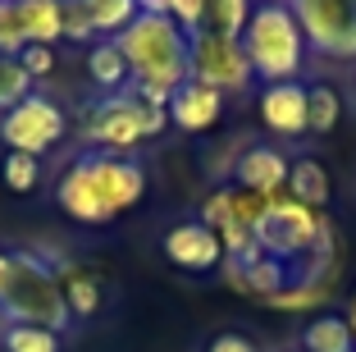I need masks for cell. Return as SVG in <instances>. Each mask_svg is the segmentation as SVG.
<instances>
[{
    "instance_id": "1",
    "label": "cell",
    "mask_w": 356,
    "mask_h": 352,
    "mask_svg": "<svg viewBox=\"0 0 356 352\" xmlns=\"http://www.w3.org/2000/svg\"><path fill=\"white\" fill-rule=\"evenodd\" d=\"M147 192V165L137 155L119 151H83L64 165V174L55 178V206L78 224H115L124 211H133Z\"/></svg>"
},
{
    "instance_id": "2",
    "label": "cell",
    "mask_w": 356,
    "mask_h": 352,
    "mask_svg": "<svg viewBox=\"0 0 356 352\" xmlns=\"http://www.w3.org/2000/svg\"><path fill=\"white\" fill-rule=\"evenodd\" d=\"M169 128V92L151 83H128L124 92H96L78 110V137L92 151L133 155Z\"/></svg>"
},
{
    "instance_id": "3",
    "label": "cell",
    "mask_w": 356,
    "mask_h": 352,
    "mask_svg": "<svg viewBox=\"0 0 356 352\" xmlns=\"http://www.w3.org/2000/svg\"><path fill=\"white\" fill-rule=\"evenodd\" d=\"M242 51H247V64H252V78L270 83H302L306 69V32L297 23V14L288 10V0H261L252 5V19L242 28Z\"/></svg>"
},
{
    "instance_id": "4",
    "label": "cell",
    "mask_w": 356,
    "mask_h": 352,
    "mask_svg": "<svg viewBox=\"0 0 356 352\" xmlns=\"http://www.w3.org/2000/svg\"><path fill=\"white\" fill-rule=\"evenodd\" d=\"M115 46L124 51L133 83H151V87H160V92L174 96V87H183L192 78L188 73L192 42L169 14H137V19L115 37Z\"/></svg>"
},
{
    "instance_id": "5",
    "label": "cell",
    "mask_w": 356,
    "mask_h": 352,
    "mask_svg": "<svg viewBox=\"0 0 356 352\" xmlns=\"http://www.w3.org/2000/svg\"><path fill=\"white\" fill-rule=\"evenodd\" d=\"M0 325H42V330L55 334L74 330V316H69V302L60 293L55 270L32 247L10 252V280L0 293Z\"/></svg>"
},
{
    "instance_id": "6",
    "label": "cell",
    "mask_w": 356,
    "mask_h": 352,
    "mask_svg": "<svg viewBox=\"0 0 356 352\" xmlns=\"http://www.w3.org/2000/svg\"><path fill=\"white\" fill-rule=\"evenodd\" d=\"M320 229H325V211H311V206H302V201L279 192V197L265 206L261 224H256V247H261L265 257L283 261V266H297V261L315 247Z\"/></svg>"
},
{
    "instance_id": "7",
    "label": "cell",
    "mask_w": 356,
    "mask_h": 352,
    "mask_svg": "<svg viewBox=\"0 0 356 352\" xmlns=\"http://www.w3.org/2000/svg\"><path fill=\"white\" fill-rule=\"evenodd\" d=\"M69 137V114L60 110V101H51L46 92H32L23 96L14 110L0 114V142L10 151H23V155H37L42 160L46 151Z\"/></svg>"
},
{
    "instance_id": "8",
    "label": "cell",
    "mask_w": 356,
    "mask_h": 352,
    "mask_svg": "<svg viewBox=\"0 0 356 352\" xmlns=\"http://www.w3.org/2000/svg\"><path fill=\"white\" fill-rule=\"evenodd\" d=\"M306 46L329 60H356V0H288Z\"/></svg>"
},
{
    "instance_id": "9",
    "label": "cell",
    "mask_w": 356,
    "mask_h": 352,
    "mask_svg": "<svg viewBox=\"0 0 356 352\" xmlns=\"http://www.w3.org/2000/svg\"><path fill=\"white\" fill-rule=\"evenodd\" d=\"M192 55H188V73L197 83L215 87V92H247L252 87V64H247V51L242 42H229V37H210V32H197L188 37Z\"/></svg>"
},
{
    "instance_id": "10",
    "label": "cell",
    "mask_w": 356,
    "mask_h": 352,
    "mask_svg": "<svg viewBox=\"0 0 356 352\" xmlns=\"http://www.w3.org/2000/svg\"><path fill=\"white\" fill-rule=\"evenodd\" d=\"M160 257L174 270H188V275H210V270L224 266V243L210 234L201 220H178L165 229L160 238Z\"/></svg>"
},
{
    "instance_id": "11",
    "label": "cell",
    "mask_w": 356,
    "mask_h": 352,
    "mask_svg": "<svg viewBox=\"0 0 356 352\" xmlns=\"http://www.w3.org/2000/svg\"><path fill=\"white\" fill-rule=\"evenodd\" d=\"M220 280L229 284L233 293H242V298L270 302L274 293L288 289V266H283V261H274V257H265V252L252 243V247L238 252V257H224Z\"/></svg>"
},
{
    "instance_id": "12",
    "label": "cell",
    "mask_w": 356,
    "mask_h": 352,
    "mask_svg": "<svg viewBox=\"0 0 356 352\" xmlns=\"http://www.w3.org/2000/svg\"><path fill=\"white\" fill-rule=\"evenodd\" d=\"M37 257L55 270V280H60V293H64V302H69L74 325L92 321L96 311L105 307V280L96 275L92 266H83V261H74V257H60V252H51V247H37Z\"/></svg>"
},
{
    "instance_id": "13",
    "label": "cell",
    "mask_w": 356,
    "mask_h": 352,
    "mask_svg": "<svg viewBox=\"0 0 356 352\" xmlns=\"http://www.w3.org/2000/svg\"><path fill=\"white\" fill-rule=\"evenodd\" d=\"M256 110H261V124L270 128L274 137L297 142V137L311 133V124H306V83H270V87H261Z\"/></svg>"
},
{
    "instance_id": "14",
    "label": "cell",
    "mask_w": 356,
    "mask_h": 352,
    "mask_svg": "<svg viewBox=\"0 0 356 352\" xmlns=\"http://www.w3.org/2000/svg\"><path fill=\"white\" fill-rule=\"evenodd\" d=\"M288 169L293 160L270 142H256L238 155V165H233V188H247V192H261V197H279L288 192Z\"/></svg>"
},
{
    "instance_id": "15",
    "label": "cell",
    "mask_w": 356,
    "mask_h": 352,
    "mask_svg": "<svg viewBox=\"0 0 356 352\" xmlns=\"http://www.w3.org/2000/svg\"><path fill=\"white\" fill-rule=\"evenodd\" d=\"M220 114H224V92L197 83V78L174 87V96H169V128H178V133H206L220 124Z\"/></svg>"
},
{
    "instance_id": "16",
    "label": "cell",
    "mask_w": 356,
    "mask_h": 352,
    "mask_svg": "<svg viewBox=\"0 0 356 352\" xmlns=\"http://www.w3.org/2000/svg\"><path fill=\"white\" fill-rule=\"evenodd\" d=\"M83 69H87V83H92L96 92H124V87L133 83L128 60H124V51L115 46V37H101V42L87 46Z\"/></svg>"
},
{
    "instance_id": "17",
    "label": "cell",
    "mask_w": 356,
    "mask_h": 352,
    "mask_svg": "<svg viewBox=\"0 0 356 352\" xmlns=\"http://www.w3.org/2000/svg\"><path fill=\"white\" fill-rule=\"evenodd\" d=\"M297 348H306V352H356V339H352V330H347L343 311H320V316H311V321L302 325Z\"/></svg>"
},
{
    "instance_id": "18",
    "label": "cell",
    "mask_w": 356,
    "mask_h": 352,
    "mask_svg": "<svg viewBox=\"0 0 356 352\" xmlns=\"http://www.w3.org/2000/svg\"><path fill=\"white\" fill-rule=\"evenodd\" d=\"M329 192H334L329 169L320 160H311V155H297L293 169H288V197L311 206V211H329Z\"/></svg>"
},
{
    "instance_id": "19",
    "label": "cell",
    "mask_w": 356,
    "mask_h": 352,
    "mask_svg": "<svg viewBox=\"0 0 356 352\" xmlns=\"http://www.w3.org/2000/svg\"><path fill=\"white\" fill-rule=\"evenodd\" d=\"M19 14H23L28 46H60V42H64L60 0H19Z\"/></svg>"
},
{
    "instance_id": "20",
    "label": "cell",
    "mask_w": 356,
    "mask_h": 352,
    "mask_svg": "<svg viewBox=\"0 0 356 352\" xmlns=\"http://www.w3.org/2000/svg\"><path fill=\"white\" fill-rule=\"evenodd\" d=\"M338 119H343V96H338V87H329V83H306V124H311V133L315 137L334 133Z\"/></svg>"
},
{
    "instance_id": "21",
    "label": "cell",
    "mask_w": 356,
    "mask_h": 352,
    "mask_svg": "<svg viewBox=\"0 0 356 352\" xmlns=\"http://www.w3.org/2000/svg\"><path fill=\"white\" fill-rule=\"evenodd\" d=\"M247 19H252V0H206V23H201V32L238 42Z\"/></svg>"
},
{
    "instance_id": "22",
    "label": "cell",
    "mask_w": 356,
    "mask_h": 352,
    "mask_svg": "<svg viewBox=\"0 0 356 352\" xmlns=\"http://www.w3.org/2000/svg\"><path fill=\"white\" fill-rule=\"evenodd\" d=\"M0 348L5 352H64V334L42 325H0Z\"/></svg>"
},
{
    "instance_id": "23",
    "label": "cell",
    "mask_w": 356,
    "mask_h": 352,
    "mask_svg": "<svg viewBox=\"0 0 356 352\" xmlns=\"http://www.w3.org/2000/svg\"><path fill=\"white\" fill-rule=\"evenodd\" d=\"M83 5H87V14H92L96 37H119V32L142 14L137 0H83Z\"/></svg>"
},
{
    "instance_id": "24",
    "label": "cell",
    "mask_w": 356,
    "mask_h": 352,
    "mask_svg": "<svg viewBox=\"0 0 356 352\" xmlns=\"http://www.w3.org/2000/svg\"><path fill=\"white\" fill-rule=\"evenodd\" d=\"M329 298H334V284H288L265 307L270 311H311V307H329Z\"/></svg>"
},
{
    "instance_id": "25",
    "label": "cell",
    "mask_w": 356,
    "mask_h": 352,
    "mask_svg": "<svg viewBox=\"0 0 356 352\" xmlns=\"http://www.w3.org/2000/svg\"><path fill=\"white\" fill-rule=\"evenodd\" d=\"M0 178H5L10 192L28 197L32 188L42 183V160H37V155H23V151H10L5 160H0Z\"/></svg>"
},
{
    "instance_id": "26",
    "label": "cell",
    "mask_w": 356,
    "mask_h": 352,
    "mask_svg": "<svg viewBox=\"0 0 356 352\" xmlns=\"http://www.w3.org/2000/svg\"><path fill=\"white\" fill-rule=\"evenodd\" d=\"M32 92H37V83L23 73V64L14 60V55H0V114L14 110V105H19L23 96H32Z\"/></svg>"
},
{
    "instance_id": "27",
    "label": "cell",
    "mask_w": 356,
    "mask_h": 352,
    "mask_svg": "<svg viewBox=\"0 0 356 352\" xmlns=\"http://www.w3.org/2000/svg\"><path fill=\"white\" fill-rule=\"evenodd\" d=\"M60 19H64V42H74V46H92V42H101L96 37V28H92V14H87V5L83 0H60Z\"/></svg>"
},
{
    "instance_id": "28",
    "label": "cell",
    "mask_w": 356,
    "mask_h": 352,
    "mask_svg": "<svg viewBox=\"0 0 356 352\" xmlns=\"http://www.w3.org/2000/svg\"><path fill=\"white\" fill-rule=\"evenodd\" d=\"M28 51V32H23V14L19 0H0V55H19Z\"/></svg>"
},
{
    "instance_id": "29",
    "label": "cell",
    "mask_w": 356,
    "mask_h": 352,
    "mask_svg": "<svg viewBox=\"0 0 356 352\" xmlns=\"http://www.w3.org/2000/svg\"><path fill=\"white\" fill-rule=\"evenodd\" d=\"M19 64H23V73H28L32 83H42V78H51V73H55L60 51H55V46H28V51L19 55Z\"/></svg>"
},
{
    "instance_id": "30",
    "label": "cell",
    "mask_w": 356,
    "mask_h": 352,
    "mask_svg": "<svg viewBox=\"0 0 356 352\" xmlns=\"http://www.w3.org/2000/svg\"><path fill=\"white\" fill-rule=\"evenodd\" d=\"M169 19L178 23V28L188 32V37H197L201 23H206V0H169Z\"/></svg>"
},
{
    "instance_id": "31",
    "label": "cell",
    "mask_w": 356,
    "mask_h": 352,
    "mask_svg": "<svg viewBox=\"0 0 356 352\" xmlns=\"http://www.w3.org/2000/svg\"><path fill=\"white\" fill-rule=\"evenodd\" d=\"M206 352H261L247 334H215V339L206 343Z\"/></svg>"
},
{
    "instance_id": "32",
    "label": "cell",
    "mask_w": 356,
    "mask_h": 352,
    "mask_svg": "<svg viewBox=\"0 0 356 352\" xmlns=\"http://www.w3.org/2000/svg\"><path fill=\"white\" fill-rule=\"evenodd\" d=\"M137 10H142V14H165L169 0H137Z\"/></svg>"
},
{
    "instance_id": "33",
    "label": "cell",
    "mask_w": 356,
    "mask_h": 352,
    "mask_svg": "<svg viewBox=\"0 0 356 352\" xmlns=\"http://www.w3.org/2000/svg\"><path fill=\"white\" fill-rule=\"evenodd\" d=\"M343 316H347V330H352V339H356V293L347 298V311H343Z\"/></svg>"
},
{
    "instance_id": "34",
    "label": "cell",
    "mask_w": 356,
    "mask_h": 352,
    "mask_svg": "<svg viewBox=\"0 0 356 352\" xmlns=\"http://www.w3.org/2000/svg\"><path fill=\"white\" fill-rule=\"evenodd\" d=\"M5 280H10V252H0V293H5Z\"/></svg>"
},
{
    "instance_id": "35",
    "label": "cell",
    "mask_w": 356,
    "mask_h": 352,
    "mask_svg": "<svg viewBox=\"0 0 356 352\" xmlns=\"http://www.w3.org/2000/svg\"><path fill=\"white\" fill-rule=\"evenodd\" d=\"M288 352H306V348H288Z\"/></svg>"
},
{
    "instance_id": "36",
    "label": "cell",
    "mask_w": 356,
    "mask_h": 352,
    "mask_svg": "<svg viewBox=\"0 0 356 352\" xmlns=\"http://www.w3.org/2000/svg\"><path fill=\"white\" fill-rule=\"evenodd\" d=\"M0 352H5V348H0Z\"/></svg>"
}]
</instances>
